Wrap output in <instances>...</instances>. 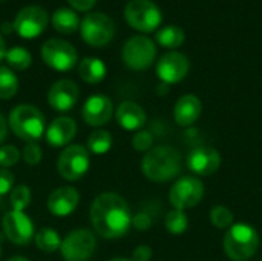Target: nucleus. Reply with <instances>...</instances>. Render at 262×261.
Returning a JSON list of instances; mask_svg holds the SVG:
<instances>
[{
  "label": "nucleus",
  "mask_w": 262,
  "mask_h": 261,
  "mask_svg": "<svg viewBox=\"0 0 262 261\" xmlns=\"http://www.w3.org/2000/svg\"><path fill=\"white\" fill-rule=\"evenodd\" d=\"M80 97V89L78 85L69 78H63L55 82L48 92V102L52 109L58 112H68L71 111L77 100Z\"/></svg>",
  "instance_id": "nucleus-15"
},
{
  "label": "nucleus",
  "mask_w": 262,
  "mask_h": 261,
  "mask_svg": "<svg viewBox=\"0 0 262 261\" xmlns=\"http://www.w3.org/2000/svg\"><path fill=\"white\" fill-rule=\"evenodd\" d=\"M261 261H262V260H261Z\"/></svg>",
  "instance_id": "nucleus-44"
},
{
  "label": "nucleus",
  "mask_w": 262,
  "mask_h": 261,
  "mask_svg": "<svg viewBox=\"0 0 262 261\" xmlns=\"http://www.w3.org/2000/svg\"><path fill=\"white\" fill-rule=\"evenodd\" d=\"M112 148V135L109 131L97 129L88 138V151L95 155H103Z\"/></svg>",
  "instance_id": "nucleus-26"
},
{
  "label": "nucleus",
  "mask_w": 262,
  "mask_h": 261,
  "mask_svg": "<svg viewBox=\"0 0 262 261\" xmlns=\"http://www.w3.org/2000/svg\"><path fill=\"white\" fill-rule=\"evenodd\" d=\"M124 18L134 29L152 32L161 25L163 14L152 0H130L124 8Z\"/></svg>",
  "instance_id": "nucleus-5"
},
{
  "label": "nucleus",
  "mask_w": 262,
  "mask_h": 261,
  "mask_svg": "<svg viewBox=\"0 0 262 261\" xmlns=\"http://www.w3.org/2000/svg\"><path fill=\"white\" fill-rule=\"evenodd\" d=\"M114 114V105L109 97L103 94L91 95L83 105V120L89 126H103L106 125Z\"/></svg>",
  "instance_id": "nucleus-17"
},
{
  "label": "nucleus",
  "mask_w": 262,
  "mask_h": 261,
  "mask_svg": "<svg viewBox=\"0 0 262 261\" xmlns=\"http://www.w3.org/2000/svg\"><path fill=\"white\" fill-rule=\"evenodd\" d=\"M14 175L8 169H0V195L9 194L14 188Z\"/></svg>",
  "instance_id": "nucleus-35"
},
{
  "label": "nucleus",
  "mask_w": 262,
  "mask_h": 261,
  "mask_svg": "<svg viewBox=\"0 0 262 261\" xmlns=\"http://www.w3.org/2000/svg\"><path fill=\"white\" fill-rule=\"evenodd\" d=\"M52 26L55 31L61 32V34H74L78 28H80V18L77 15L75 11H72L71 8H58L52 17H51Z\"/></svg>",
  "instance_id": "nucleus-23"
},
{
  "label": "nucleus",
  "mask_w": 262,
  "mask_h": 261,
  "mask_svg": "<svg viewBox=\"0 0 262 261\" xmlns=\"http://www.w3.org/2000/svg\"><path fill=\"white\" fill-rule=\"evenodd\" d=\"M81 38L94 46L103 48L106 46L115 35V23L104 12H91L80 23Z\"/></svg>",
  "instance_id": "nucleus-6"
},
{
  "label": "nucleus",
  "mask_w": 262,
  "mask_h": 261,
  "mask_svg": "<svg viewBox=\"0 0 262 261\" xmlns=\"http://www.w3.org/2000/svg\"><path fill=\"white\" fill-rule=\"evenodd\" d=\"M132 225H134L137 229L144 231V229H147L152 223H150L149 215H147V214H144V212H141V214H138V215H135V217L132 218Z\"/></svg>",
  "instance_id": "nucleus-37"
},
{
  "label": "nucleus",
  "mask_w": 262,
  "mask_h": 261,
  "mask_svg": "<svg viewBox=\"0 0 262 261\" xmlns=\"http://www.w3.org/2000/svg\"><path fill=\"white\" fill-rule=\"evenodd\" d=\"M109 261H132V260H129V258H124V257H117V258H112V260H109Z\"/></svg>",
  "instance_id": "nucleus-43"
},
{
  "label": "nucleus",
  "mask_w": 262,
  "mask_h": 261,
  "mask_svg": "<svg viewBox=\"0 0 262 261\" xmlns=\"http://www.w3.org/2000/svg\"><path fill=\"white\" fill-rule=\"evenodd\" d=\"M11 131L28 143L37 142L46 132L45 115L32 105H18L9 114Z\"/></svg>",
  "instance_id": "nucleus-4"
},
{
  "label": "nucleus",
  "mask_w": 262,
  "mask_h": 261,
  "mask_svg": "<svg viewBox=\"0 0 262 261\" xmlns=\"http://www.w3.org/2000/svg\"><path fill=\"white\" fill-rule=\"evenodd\" d=\"M41 157H43L41 148L35 142H31L23 148V160H25L26 165L35 166V165H38L41 162Z\"/></svg>",
  "instance_id": "nucleus-34"
},
{
  "label": "nucleus",
  "mask_w": 262,
  "mask_h": 261,
  "mask_svg": "<svg viewBox=\"0 0 262 261\" xmlns=\"http://www.w3.org/2000/svg\"><path fill=\"white\" fill-rule=\"evenodd\" d=\"M141 171L150 182H169L181 172V154L172 146L152 148L143 157Z\"/></svg>",
  "instance_id": "nucleus-2"
},
{
  "label": "nucleus",
  "mask_w": 262,
  "mask_h": 261,
  "mask_svg": "<svg viewBox=\"0 0 262 261\" xmlns=\"http://www.w3.org/2000/svg\"><path fill=\"white\" fill-rule=\"evenodd\" d=\"M204 195V185L196 177H181L175 182L169 192L173 209H190L196 206Z\"/></svg>",
  "instance_id": "nucleus-12"
},
{
  "label": "nucleus",
  "mask_w": 262,
  "mask_h": 261,
  "mask_svg": "<svg viewBox=\"0 0 262 261\" xmlns=\"http://www.w3.org/2000/svg\"><path fill=\"white\" fill-rule=\"evenodd\" d=\"M118 125L126 131H140L146 125V112L135 102H123L118 105L115 112Z\"/></svg>",
  "instance_id": "nucleus-21"
},
{
  "label": "nucleus",
  "mask_w": 262,
  "mask_h": 261,
  "mask_svg": "<svg viewBox=\"0 0 262 261\" xmlns=\"http://www.w3.org/2000/svg\"><path fill=\"white\" fill-rule=\"evenodd\" d=\"M6 135H8V123L3 118V115L0 114V143L6 138Z\"/></svg>",
  "instance_id": "nucleus-39"
},
{
  "label": "nucleus",
  "mask_w": 262,
  "mask_h": 261,
  "mask_svg": "<svg viewBox=\"0 0 262 261\" xmlns=\"http://www.w3.org/2000/svg\"><path fill=\"white\" fill-rule=\"evenodd\" d=\"M6 261H29L28 258H25V257H12V258H9V260Z\"/></svg>",
  "instance_id": "nucleus-42"
},
{
  "label": "nucleus",
  "mask_w": 262,
  "mask_h": 261,
  "mask_svg": "<svg viewBox=\"0 0 262 261\" xmlns=\"http://www.w3.org/2000/svg\"><path fill=\"white\" fill-rule=\"evenodd\" d=\"M132 145L138 152H149L154 145V135L149 131H138L132 138Z\"/></svg>",
  "instance_id": "nucleus-32"
},
{
  "label": "nucleus",
  "mask_w": 262,
  "mask_h": 261,
  "mask_svg": "<svg viewBox=\"0 0 262 261\" xmlns=\"http://www.w3.org/2000/svg\"><path fill=\"white\" fill-rule=\"evenodd\" d=\"M80 202V194L72 186H61L51 192L48 198V209L55 217H68L71 215Z\"/></svg>",
  "instance_id": "nucleus-18"
},
{
  "label": "nucleus",
  "mask_w": 262,
  "mask_h": 261,
  "mask_svg": "<svg viewBox=\"0 0 262 261\" xmlns=\"http://www.w3.org/2000/svg\"><path fill=\"white\" fill-rule=\"evenodd\" d=\"M49 15L45 8L38 5H28L18 11L14 18V31L18 37L31 40L38 37L48 26Z\"/></svg>",
  "instance_id": "nucleus-11"
},
{
  "label": "nucleus",
  "mask_w": 262,
  "mask_h": 261,
  "mask_svg": "<svg viewBox=\"0 0 262 261\" xmlns=\"http://www.w3.org/2000/svg\"><path fill=\"white\" fill-rule=\"evenodd\" d=\"M68 2L77 11H89L91 8H94L97 0H68Z\"/></svg>",
  "instance_id": "nucleus-38"
},
{
  "label": "nucleus",
  "mask_w": 262,
  "mask_h": 261,
  "mask_svg": "<svg viewBox=\"0 0 262 261\" xmlns=\"http://www.w3.org/2000/svg\"><path fill=\"white\" fill-rule=\"evenodd\" d=\"M97 249V238L89 229H75L69 232L60 246V252L66 261H88Z\"/></svg>",
  "instance_id": "nucleus-9"
},
{
  "label": "nucleus",
  "mask_w": 262,
  "mask_h": 261,
  "mask_svg": "<svg viewBox=\"0 0 262 261\" xmlns=\"http://www.w3.org/2000/svg\"><path fill=\"white\" fill-rule=\"evenodd\" d=\"M223 246L226 255L232 261H247L258 252L259 235L253 226L236 223L227 231Z\"/></svg>",
  "instance_id": "nucleus-3"
},
{
  "label": "nucleus",
  "mask_w": 262,
  "mask_h": 261,
  "mask_svg": "<svg viewBox=\"0 0 262 261\" xmlns=\"http://www.w3.org/2000/svg\"><path fill=\"white\" fill-rule=\"evenodd\" d=\"M189 69H190L189 58L177 51L164 54L157 65V74L160 80L166 85L180 83L189 74Z\"/></svg>",
  "instance_id": "nucleus-14"
},
{
  "label": "nucleus",
  "mask_w": 262,
  "mask_h": 261,
  "mask_svg": "<svg viewBox=\"0 0 262 261\" xmlns=\"http://www.w3.org/2000/svg\"><path fill=\"white\" fill-rule=\"evenodd\" d=\"M203 112V103L201 100L193 94L183 95L173 106V118L177 125L186 128L193 125Z\"/></svg>",
  "instance_id": "nucleus-20"
},
{
  "label": "nucleus",
  "mask_w": 262,
  "mask_h": 261,
  "mask_svg": "<svg viewBox=\"0 0 262 261\" xmlns=\"http://www.w3.org/2000/svg\"><path fill=\"white\" fill-rule=\"evenodd\" d=\"M209 218H210V223L218 229H230L233 226V222H235L232 211L226 206H221V205L212 208Z\"/></svg>",
  "instance_id": "nucleus-30"
},
{
  "label": "nucleus",
  "mask_w": 262,
  "mask_h": 261,
  "mask_svg": "<svg viewBox=\"0 0 262 261\" xmlns=\"http://www.w3.org/2000/svg\"><path fill=\"white\" fill-rule=\"evenodd\" d=\"M12 29H14V25H11L9 22H5V23L2 25V32H5V34H9Z\"/></svg>",
  "instance_id": "nucleus-41"
},
{
  "label": "nucleus",
  "mask_w": 262,
  "mask_h": 261,
  "mask_svg": "<svg viewBox=\"0 0 262 261\" xmlns=\"http://www.w3.org/2000/svg\"><path fill=\"white\" fill-rule=\"evenodd\" d=\"M18 78L8 66H0V98L9 100L17 94Z\"/></svg>",
  "instance_id": "nucleus-28"
},
{
  "label": "nucleus",
  "mask_w": 262,
  "mask_h": 261,
  "mask_svg": "<svg viewBox=\"0 0 262 261\" xmlns=\"http://www.w3.org/2000/svg\"><path fill=\"white\" fill-rule=\"evenodd\" d=\"M89 165V151L81 145H69L58 155L57 171L64 180L75 182L88 172Z\"/></svg>",
  "instance_id": "nucleus-8"
},
{
  "label": "nucleus",
  "mask_w": 262,
  "mask_h": 261,
  "mask_svg": "<svg viewBox=\"0 0 262 261\" xmlns=\"http://www.w3.org/2000/svg\"><path fill=\"white\" fill-rule=\"evenodd\" d=\"M35 245L40 251L43 252H48V254H52L55 251L60 249L61 246V240H60V235L57 234V231L51 229V228H45V229H40L37 234H35Z\"/></svg>",
  "instance_id": "nucleus-27"
},
{
  "label": "nucleus",
  "mask_w": 262,
  "mask_h": 261,
  "mask_svg": "<svg viewBox=\"0 0 262 261\" xmlns=\"http://www.w3.org/2000/svg\"><path fill=\"white\" fill-rule=\"evenodd\" d=\"M121 57L127 68L134 71H146L152 66L157 57V48L150 38L144 35H134L124 43Z\"/></svg>",
  "instance_id": "nucleus-7"
},
{
  "label": "nucleus",
  "mask_w": 262,
  "mask_h": 261,
  "mask_svg": "<svg viewBox=\"0 0 262 261\" xmlns=\"http://www.w3.org/2000/svg\"><path fill=\"white\" fill-rule=\"evenodd\" d=\"M221 155L215 148L210 146H198L193 148L187 155V168L201 177H207L215 174L220 169Z\"/></svg>",
  "instance_id": "nucleus-16"
},
{
  "label": "nucleus",
  "mask_w": 262,
  "mask_h": 261,
  "mask_svg": "<svg viewBox=\"0 0 262 261\" xmlns=\"http://www.w3.org/2000/svg\"><path fill=\"white\" fill-rule=\"evenodd\" d=\"M5 60L8 63V68L15 69V71H25L31 66L32 55L28 49H25L21 46H14L6 51Z\"/></svg>",
  "instance_id": "nucleus-25"
},
{
  "label": "nucleus",
  "mask_w": 262,
  "mask_h": 261,
  "mask_svg": "<svg viewBox=\"0 0 262 261\" xmlns=\"http://www.w3.org/2000/svg\"><path fill=\"white\" fill-rule=\"evenodd\" d=\"M41 58L54 71L68 72L77 65L78 55L69 42L61 38H49L41 46Z\"/></svg>",
  "instance_id": "nucleus-10"
},
{
  "label": "nucleus",
  "mask_w": 262,
  "mask_h": 261,
  "mask_svg": "<svg viewBox=\"0 0 262 261\" xmlns=\"http://www.w3.org/2000/svg\"><path fill=\"white\" fill-rule=\"evenodd\" d=\"M152 258V249L147 245H141L138 246L134 254H132V261H150Z\"/></svg>",
  "instance_id": "nucleus-36"
},
{
  "label": "nucleus",
  "mask_w": 262,
  "mask_h": 261,
  "mask_svg": "<svg viewBox=\"0 0 262 261\" xmlns=\"http://www.w3.org/2000/svg\"><path fill=\"white\" fill-rule=\"evenodd\" d=\"M3 234L14 245H28L34 235V225L31 218L23 211H9L5 214L3 222Z\"/></svg>",
  "instance_id": "nucleus-13"
},
{
  "label": "nucleus",
  "mask_w": 262,
  "mask_h": 261,
  "mask_svg": "<svg viewBox=\"0 0 262 261\" xmlns=\"http://www.w3.org/2000/svg\"><path fill=\"white\" fill-rule=\"evenodd\" d=\"M20 158V151L12 146V145H8V146H2L0 148V166L3 169L9 168V166H14Z\"/></svg>",
  "instance_id": "nucleus-33"
},
{
  "label": "nucleus",
  "mask_w": 262,
  "mask_h": 261,
  "mask_svg": "<svg viewBox=\"0 0 262 261\" xmlns=\"http://www.w3.org/2000/svg\"><path fill=\"white\" fill-rule=\"evenodd\" d=\"M6 43H5V40H3V37H2V34H0V62L2 60H5V57H6Z\"/></svg>",
  "instance_id": "nucleus-40"
},
{
  "label": "nucleus",
  "mask_w": 262,
  "mask_h": 261,
  "mask_svg": "<svg viewBox=\"0 0 262 261\" xmlns=\"http://www.w3.org/2000/svg\"><path fill=\"white\" fill-rule=\"evenodd\" d=\"M155 38H157L158 45H161L163 48L177 49V48H180V46L184 43L186 34H184V31H183L180 26L169 25V26L161 28V29L155 34Z\"/></svg>",
  "instance_id": "nucleus-24"
},
{
  "label": "nucleus",
  "mask_w": 262,
  "mask_h": 261,
  "mask_svg": "<svg viewBox=\"0 0 262 261\" xmlns=\"http://www.w3.org/2000/svg\"><path fill=\"white\" fill-rule=\"evenodd\" d=\"M91 223L103 238H120L132 226V214L127 202L114 192L100 194L91 206Z\"/></svg>",
  "instance_id": "nucleus-1"
},
{
  "label": "nucleus",
  "mask_w": 262,
  "mask_h": 261,
  "mask_svg": "<svg viewBox=\"0 0 262 261\" xmlns=\"http://www.w3.org/2000/svg\"><path fill=\"white\" fill-rule=\"evenodd\" d=\"M189 228V218L184 211L173 209L166 215V229L172 235H181Z\"/></svg>",
  "instance_id": "nucleus-29"
},
{
  "label": "nucleus",
  "mask_w": 262,
  "mask_h": 261,
  "mask_svg": "<svg viewBox=\"0 0 262 261\" xmlns=\"http://www.w3.org/2000/svg\"><path fill=\"white\" fill-rule=\"evenodd\" d=\"M75 134H77V123L71 117H57L46 128L45 138L49 146L61 148V146H69Z\"/></svg>",
  "instance_id": "nucleus-19"
},
{
  "label": "nucleus",
  "mask_w": 262,
  "mask_h": 261,
  "mask_svg": "<svg viewBox=\"0 0 262 261\" xmlns=\"http://www.w3.org/2000/svg\"><path fill=\"white\" fill-rule=\"evenodd\" d=\"M78 74L81 80L91 85H97L106 77V65L95 57H86L78 65Z\"/></svg>",
  "instance_id": "nucleus-22"
},
{
  "label": "nucleus",
  "mask_w": 262,
  "mask_h": 261,
  "mask_svg": "<svg viewBox=\"0 0 262 261\" xmlns=\"http://www.w3.org/2000/svg\"><path fill=\"white\" fill-rule=\"evenodd\" d=\"M9 202H11L14 211H25L28 208V205L31 203V191H29V188L25 186V185L15 186L11 191Z\"/></svg>",
  "instance_id": "nucleus-31"
}]
</instances>
